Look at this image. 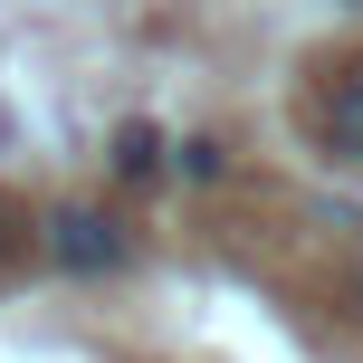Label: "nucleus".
<instances>
[{"label":"nucleus","instance_id":"nucleus-2","mask_svg":"<svg viewBox=\"0 0 363 363\" xmlns=\"http://www.w3.org/2000/svg\"><path fill=\"white\" fill-rule=\"evenodd\" d=\"M325 144L345 163H363V77H335L325 86Z\"/></svg>","mask_w":363,"mask_h":363},{"label":"nucleus","instance_id":"nucleus-1","mask_svg":"<svg viewBox=\"0 0 363 363\" xmlns=\"http://www.w3.org/2000/svg\"><path fill=\"white\" fill-rule=\"evenodd\" d=\"M48 249H57V268L106 277V268H125V258H134V239H125V220H115V211L77 201V211H57V220H48Z\"/></svg>","mask_w":363,"mask_h":363},{"label":"nucleus","instance_id":"nucleus-3","mask_svg":"<svg viewBox=\"0 0 363 363\" xmlns=\"http://www.w3.org/2000/svg\"><path fill=\"white\" fill-rule=\"evenodd\" d=\"M115 163H125V172H163V144H153L144 125H125V144H115Z\"/></svg>","mask_w":363,"mask_h":363}]
</instances>
